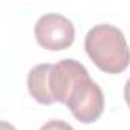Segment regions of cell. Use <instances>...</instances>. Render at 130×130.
<instances>
[{"label": "cell", "instance_id": "cell-1", "mask_svg": "<svg viewBox=\"0 0 130 130\" xmlns=\"http://www.w3.org/2000/svg\"><path fill=\"white\" fill-rule=\"evenodd\" d=\"M86 77H89L87 69L74 58H64L55 64L41 63L29 71L28 90L40 104H66L77 84Z\"/></svg>", "mask_w": 130, "mask_h": 130}, {"label": "cell", "instance_id": "cell-2", "mask_svg": "<svg viewBox=\"0 0 130 130\" xmlns=\"http://www.w3.org/2000/svg\"><path fill=\"white\" fill-rule=\"evenodd\" d=\"M84 49L96 68L106 74H121L127 69L130 55L124 34L113 25H95L84 38Z\"/></svg>", "mask_w": 130, "mask_h": 130}, {"label": "cell", "instance_id": "cell-3", "mask_svg": "<svg viewBox=\"0 0 130 130\" xmlns=\"http://www.w3.org/2000/svg\"><path fill=\"white\" fill-rule=\"evenodd\" d=\"M34 34L37 43L47 51H64L75 40L74 23L57 12L41 15L35 23Z\"/></svg>", "mask_w": 130, "mask_h": 130}, {"label": "cell", "instance_id": "cell-4", "mask_svg": "<svg viewBox=\"0 0 130 130\" xmlns=\"http://www.w3.org/2000/svg\"><path fill=\"white\" fill-rule=\"evenodd\" d=\"M69 96L68 103L64 106H68L72 115L83 124H90L95 122L103 110H104V95L101 87L90 78H84L83 83H80Z\"/></svg>", "mask_w": 130, "mask_h": 130}, {"label": "cell", "instance_id": "cell-5", "mask_svg": "<svg viewBox=\"0 0 130 130\" xmlns=\"http://www.w3.org/2000/svg\"><path fill=\"white\" fill-rule=\"evenodd\" d=\"M40 130H74V127L63 119H51L44 122L40 127Z\"/></svg>", "mask_w": 130, "mask_h": 130}, {"label": "cell", "instance_id": "cell-6", "mask_svg": "<svg viewBox=\"0 0 130 130\" xmlns=\"http://www.w3.org/2000/svg\"><path fill=\"white\" fill-rule=\"evenodd\" d=\"M0 130H17V128L8 121H0Z\"/></svg>", "mask_w": 130, "mask_h": 130}]
</instances>
